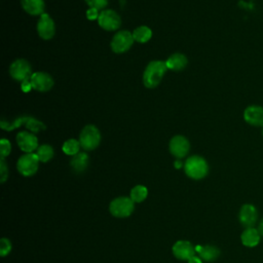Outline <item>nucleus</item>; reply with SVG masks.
Wrapping results in <instances>:
<instances>
[{
	"label": "nucleus",
	"mask_w": 263,
	"mask_h": 263,
	"mask_svg": "<svg viewBox=\"0 0 263 263\" xmlns=\"http://www.w3.org/2000/svg\"><path fill=\"white\" fill-rule=\"evenodd\" d=\"M80 143L79 141L75 140V139H69L67 140L64 144H63V147H62V150L65 154L67 155H70V156H74L76 155L77 153H79V150H80Z\"/></svg>",
	"instance_id": "nucleus-24"
},
{
	"label": "nucleus",
	"mask_w": 263,
	"mask_h": 263,
	"mask_svg": "<svg viewBox=\"0 0 263 263\" xmlns=\"http://www.w3.org/2000/svg\"><path fill=\"white\" fill-rule=\"evenodd\" d=\"M11 251V242L8 238L2 237L0 240V255L2 257L7 256Z\"/></svg>",
	"instance_id": "nucleus-26"
},
{
	"label": "nucleus",
	"mask_w": 263,
	"mask_h": 263,
	"mask_svg": "<svg viewBox=\"0 0 263 263\" xmlns=\"http://www.w3.org/2000/svg\"><path fill=\"white\" fill-rule=\"evenodd\" d=\"M53 153L54 152H53L52 147L47 144H43V145L39 146L38 149L36 150V155L38 156V159L41 162L49 161L53 157Z\"/></svg>",
	"instance_id": "nucleus-23"
},
{
	"label": "nucleus",
	"mask_w": 263,
	"mask_h": 263,
	"mask_svg": "<svg viewBox=\"0 0 263 263\" xmlns=\"http://www.w3.org/2000/svg\"><path fill=\"white\" fill-rule=\"evenodd\" d=\"M21 87H22V90H23L24 92H28V91H30V90L32 89V84H31L30 79H27V80L22 81Z\"/></svg>",
	"instance_id": "nucleus-31"
},
{
	"label": "nucleus",
	"mask_w": 263,
	"mask_h": 263,
	"mask_svg": "<svg viewBox=\"0 0 263 263\" xmlns=\"http://www.w3.org/2000/svg\"><path fill=\"white\" fill-rule=\"evenodd\" d=\"M25 125L26 127L33 132V133H38L40 130H44L46 128L45 124L39 120H37L36 118H33V117H29V116H26V119H25Z\"/></svg>",
	"instance_id": "nucleus-25"
},
{
	"label": "nucleus",
	"mask_w": 263,
	"mask_h": 263,
	"mask_svg": "<svg viewBox=\"0 0 263 263\" xmlns=\"http://www.w3.org/2000/svg\"><path fill=\"white\" fill-rule=\"evenodd\" d=\"M187 64H188L187 58L180 52L173 53L165 61V65L167 69L173 71H182L187 66Z\"/></svg>",
	"instance_id": "nucleus-18"
},
{
	"label": "nucleus",
	"mask_w": 263,
	"mask_h": 263,
	"mask_svg": "<svg viewBox=\"0 0 263 263\" xmlns=\"http://www.w3.org/2000/svg\"><path fill=\"white\" fill-rule=\"evenodd\" d=\"M167 67L163 61L150 62L143 73V83L148 88L156 87L164 76Z\"/></svg>",
	"instance_id": "nucleus-1"
},
{
	"label": "nucleus",
	"mask_w": 263,
	"mask_h": 263,
	"mask_svg": "<svg viewBox=\"0 0 263 263\" xmlns=\"http://www.w3.org/2000/svg\"><path fill=\"white\" fill-rule=\"evenodd\" d=\"M78 141L84 150L86 151L93 150L99 146L101 142L100 130L93 124H88L84 126L80 132Z\"/></svg>",
	"instance_id": "nucleus-3"
},
{
	"label": "nucleus",
	"mask_w": 263,
	"mask_h": 263,
	"mask_svg": "<svg viewBox=\"0 0 263 263\" xmlns=\"http://www.w3.org/2000/svg\"><path fill=\"white\" fill-rule=\"evenodd\" d=\"M260 235L261 234L259 233L258 229H255L254 227H250L243 230V232L240 235V239L243 246L249 248H254L259 243Z\"/></svg>",
	"instance_id": "nucleus-19"
},
{
	"label": "nucleus",
	"mask_w": 263,
	"mask_h": 263,
	"mask_svg": "<svg viewBox=\"0 0 263 263\" xmlns=\"http://www.w3.org/2000/svg\"><path fill=\"white\" fill-rule=\"evenodd\" d=\"M0 175H1V183H4L8 178V168L4 158H1V161H0Z\"/></svg>",
	"instance_id": "nucleus-29"
},
{
	"label": "nucleus",
	"mask_w": 263,
	"mask_h": 263,
	"mask_svg": "<svg viewBox=\"0 0 263 263\" xmlns=\"http://www.w3.org/2000/svg\"><path fill=\"white\" fill-rule=\"evenodd\" d=\"M187 263H202V260H201V258L199 256L194 255V256H192L191 258H189L187 260Z\"/></svg>",
	"instance_id": "nucleus-32"
},
{
	"label": "nucleus",
	"mask_w": 263,
	"mask_h": 263,
	"mask_svg": "<svg viewBox=\"0 0 263 263\" xmlns=\"http://www.w3.org/2000/svg\"><path fill=\"white\" fill-rule=\"evenodd\" d=\"M243 119L253 126H263V107L258 105L248 106L243 111Z\"/></svg>",
	"instance_id": "nucleus-15"
},
{
	"label": "nucleus",
	"mask_w": 263,
	"mask_h": 263,
	"mask_svg": "<svg viewBox=\"0 0 263 263\" xmlns=\"http://www.w3.org/2000/svg\"><path fill=\"white\" fill-rule=\"evenodd\" d=\"M99 9L97 8H93V7H89L87 10H86V17L89 20V21H95L99 18Z\"/></svg>",
	"instance_id": "nucleus-30"
},
{
	"label": "nucleus",
	"mask_w": 263,
	"mask_h": 263,
	"mask_svg": "<svg viewBox=\"0 0 263 263\" xmlns=\"http://www.w3.org/2000/svg\"><path fill=\"white\" fill-rule=\"evenodd\" d=\"M184 171L189 178L193 180H200L208 175L209 164L203 157L199 155H192L186 159L184 163Z\"/></svg>",
	"instance_id": "nucleus-2"
},
{
	"label": "nucleus",
	"mask_w": 263,
	"mask_h": 263,
	"mask_svg": "<svg viewBox=\"0 0 263 263\" xmlns=\"http://www.w3.org/2000/svg\"><path fill=\"white\" fill-rule=\"evenodd\" d=\"M195 253L206 262H213L220 256V250L213 245H197L195 246Z\"/></svg>",
	"instance_id": "nucleus-16"
},
{
	"label": "nucleus",
	"mask_w": 263,
	"mask_h": 263,
	"mask_svg": "<svg viewBox=\"0 0 263 263\" xmlns=\"http://www.w3.org/2000/svg\"><path fill=\"white\" fill-rule=\"evenodd\" d=\"M168 148H170L171 154L177 157L178 159H180L185 157L188 154L190 149V144L185 137L177 135L171 139Z\"/></svg>",
	"instance_id": "nucleus-9"
},
{
	"label": "nucleus",
	"mask_w": 263,
	"mask_h": 263,
	"mask_svg": "<svg viewBox=\"0 0 263 263\" xmlns=\"http://www.w3.org/2000/svg\"><path fill=\"white\" fill-rule=\"evenodd\" d=\"M148 196V189L144 185H137L132 188L129 192V197L134 202H142Z\"/></svg>",
	"instance_id": "nucleus-22"
},
{
	"label": "nucleus",
	"mask_w": 263,
	"mask_h": 263,
	"mask_svg": "<svg viewBox=\"0 0 263 263\" xmlns=\"http://www.w3.org/2000/svg\"><path fill=\"white\" fill-rule=\"evenodd\" d=\"M133 37L135 41L140 43H145L151 39L152 31L147 26H140L134 30Z\"/></svg>",
	"instance_id": "nucleus-21"
},
{
	"label": "nucleus",
	"mask_w": 263,
	"mask_h": 263,
	"mask_svg": "<svg viewBox=\"0 0 263 263\" xmlns=\"http://www.w3.org/2000/svg\"><path fill=\"white\" fill-rule=\"evenodd\" d=\"M10 76L16 81H24L30 79L32 73L31 65L24 59H17L13 61L9 67Z\"/></svg>",
	"instance_id": "nucleus-7"
},
{
	"label": "nucleus",
	"mask_w": 263,
	"mask_h": 263,
	"mask_svg": "<svg viewBox=\"0 0 263 263\" xmlns=\"http://www.w3.org/2000/svg\"><path fill=\"white\" fill-rule=\"evenodd\" d=\"M30 81L32 88L38 91H47L53 86L52 77L45 72H34L30 77Z\"/></svg>",
	"instance_id": "nucleus-12"
},
{
	"label": "nucleus",
	"mask_w": 263,
	"mask_h": 263,
	"mask_svg": "<svg viewBox=\"0 0 263 263\" xmlns=\"http://www.w3.org/2000/svg\"><path fill=\"white\" fill-rule=\"evenodd\" d=\"M84 1L89 7H93L97 9H103L108 4V0H84Z\"/></svg>",
	"instance_id": "nucleus-28"
},
{
	"label": "nucleus",
	"mask_w": 263,
	"mask_h": 263,
	"mask_svg": "<svg viewBox=\"0 0 263 263\" xmlns=\"http://www.w3.org/2000/svg\"><path fill=\"white\" fill-rule=\"evenodd\" d=\"M134 41L133 33L126 30L119 31L113 36L111 40V49L115 53H123L132 47Z\"/></svg>",
	"instance_id": "nucleus-6"
},
{
	"label": "nucleus",
	"mask_w": 263,
	"mask_h": 263,
	"mask_svg": "<svg viewBox=\"0 0 263 263\" xmlns=\"http://www.w3.org/2000/svg\"><path fill=\"white\" fill-rule=\"evenodd\" d=\"M88 155L85 152H79L76 155L72 156L70 160V165L75 173H82L86 170L88 165Z\"/></svg>",
	"instance_id": "nucleus-20"
},
{
	"label": "nucleus",
	"mask_w": 263,
	"mask_h": 263,
	"mask_svg": "<svg viewBox=\"0 0 263 263\" xmlns=\"http://www.w3.org/2000/svg\"><path fill=\"white\" fill-rule=\"evenodd\" d=\"M175 167H176V168H181V167H182V162H181L180 159H177V160L175 161Z\"/></svg>",
	"instance_id": "nucleus-34"
},
{
	"label": "nucleus",
	"mask_w": 263,
	"mask_h": 263,
	"mask_svg": "<svg viewBox=\"0 0 263 263\" xmlns=\"http://www.w3.org/2000/svg\"><path fill=\"white\" fill-rule=\"evenodd\" d=\"M37 32L38 35L44 40H49L54 36V22L47 13H43L40 15L37 23Z\"/></svg>",
	"instance_id": "nucleus-10"
},
{
	"label": "nucleus",
	"mask_w": 263,
	"mask_h": 263,
	"mask_svg": "<svg viewBox=\"0 0 263 263\" xmlns=\"http://www.w3.org/2000/svg\"><path fill=\"white\" fill-rule=\"evenodd\" d=\"M38 165L39 159L36 153H25L16 162V168L24 177H31L35 175L38 170Z\"/></svg>",
	"instance_id": "nucleus-5"
},
{
	"label": "nucleus",
	"mask_w": 263,
	"mask_h": 263,
	"mask_svg": "<svg viewBox=\"0 0 263 263\" xmlns=\"http://www.w3.org/2000/svg\"><path fill=\"white\" fill-rule=\"evenodd\" d=\"M98 24L102 29L106 31H114L120 27L121 18L114 10L105 9L100 12Z\"/></svg>",
	"instance_id": "nucleus-8"
},
{
	"label": "nucleus",
	"mask_w": 263,
	"mask_h": 263,
	"mask_svg": "<svg viewBox=\"0 0 263 263\" xmlns=\"http://www.w3.org/2000/svg\"><path fill=\"white\" fill-rule=\"evenodd\" d=\"M174 256L179 260H188L195 255V247L188 240H178L172 248Z\"/></svg>",
	"instance_id": "nucleus-14"
},
{
	"label": "nucleus",
	"mask_w": 263,
	"mask_h": 263,
	"mask_svg": "<svg viewBox=\"0 0 263 263\" xmlns=\"http://www.w3.org/2000/svg\"><path fill=\"white\" fill-rule=\"evenodd\" d=\"M0 149H1V158H5L6 156L9 155L11 151V145L10 142L6 139H1L0 141Z\"/></svg>",
	"instance_id": "nucleus-27"
},
{
	"label": "nucleus",
	"mask_w": 263,
	"mask_h": 263,
	"mask_svg": "<svg viewBox=\"0 0 263 263\" xmlns=\"http://www.w3.org/2000/svg\"><path fill=\"white\" fill-rule=\"evenodd\" d=\"M238 218L240 224L246 228L253 227L258 219L257 209L251 203H246L240 208Z\"/></svg>",
	"instance_id": "nucleus-13"
},
{
	"label": "nucleus",
	"mask_w": 263,
	"mask_h": 263,
	"mask_svg": "<svg viewBox=\"0 0 263 263\" xmlns=\"http://www.w3.org/2000/svg\"><path fill=\"white\" fill-rule=\"evenodd\" d=\"M258 231H259V233H260L261 235H263V218H262V220H261V221H260V223H259Z\"/></svg>",
	"instance_id": "nucleus-33"
},
{
	"label": "nucleus",
	"mask_w": 263,
	"mask_h": 263,
	"mask_svg": "<svg viewBox=\"0 0 263 263\" xmlns=\"http://www.w3.org/2000/svg\"><path fill=\"white\" fill-rule=\"evenodd\" d=\"M263 127V126H262ZM262 135H263V128H262Z\"/></svg>",
	"instance_id": "nucleus-35"
},
{
	"label": "nucleus",
	"mask_w": 263,
	"mask_h": 263,
	"mask_svg": "<svg viewBox=\"0 0 263 263\" xmlns=\"http://www.w3.org/2000/svg\"><path fill=\"white\" fill-rule=\"evenodd\" d=\"M23 9L31 15H41L44 13L45 4L43 0H21Z\"/></svg>",
	"instance_id": "nucleus-17"
},
{
	"label": "nucleus",
	"mask_w": 263,
	"mask_h": 263,
	"mask_svg": "<svg viewBox=\"0 0 263 263\" xmlns=\"http://www.w3.org/2000/svg\"><path fill=\"white\" fill-rule=\"evenodd\" d=\"M135 202L127 196H119L114 198L109 204V211L113 217L126 218L133 214Z\"/></svg>",
	"instance_id": "nucleus-4"
},
{
	"label": "nucleus",
	"mask_w": 263,
	"mask_h": 263,
	"mask_svg": "<svg viewBox=\"0 0 263 263\" xmlns=\"http://www.w3.org/2000/svg\"><path fill=\"white\" fill-rule=\"evenodd\" d=\"M15 140L21 150L26 153H33V151L37 150L39 147L37 137L29 132H20Z\"/></svg>",
	"instance_id": "nucleus-11"
}]
</instances>
